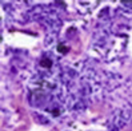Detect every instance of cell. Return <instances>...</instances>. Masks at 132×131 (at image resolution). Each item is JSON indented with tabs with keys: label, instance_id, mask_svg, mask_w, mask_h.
Instances as JSON below:
<instances>
[{
	"label": "cell",
	"instance_id": "cell-1",
	"mask_svg": "<svg viewBox=\"0 0 132 131\" xmlns=\"http://www.w3.org/2000/svg\"><path fill=\"white\" fill-rule=\"evenodd\" d=\"M59 51H60V52H67V48L64 47V45L60 44V45H59Z\"/></svg>",
	"mask_w": 132,
	"mask_h": 131
},
{
	"label": "cell",
	"instance_id": "cell-2",
	"mask_svg": "<svg viewBox=\"0 0 132 131\" xmlns=\"http://www.w3.org/2000/svg\"><path fill=\"white\" fill-rule=\"evenodd\" d=\"M42 66H44V67H50L51 66V61H42Z\"/></svg>",
	"mask_w": 132,
	"mask_h": 131
}]
</instances>
